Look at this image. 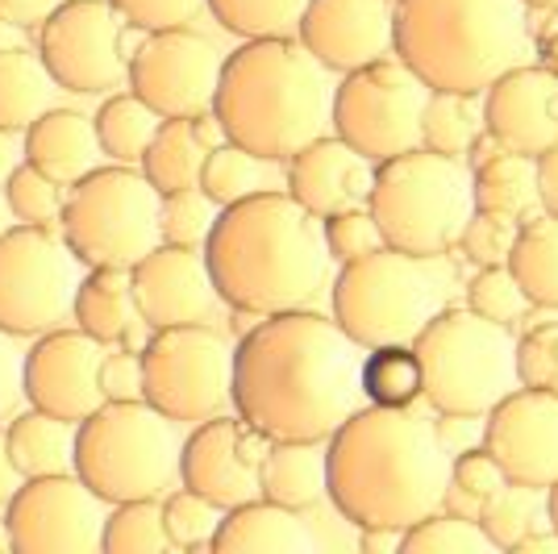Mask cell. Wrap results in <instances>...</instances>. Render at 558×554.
I'll return each instance as SVG.
<instances>
[{"mask_svg": "<svg viewBox=\"0 0 558 554\" xmlns=\"http://www.w3.org/2000/svg\"><path fill=\"white\" fill-rule=\"evenodd\" d=\"M363 354L333 317L283 309L233 347V413L271 442H326L363 400Z\"/></svg>", "mask_w": 558, "mask_h": 554, "instance_id": "6da1fadb", "label": "cell"}, {"mask_svg": "<svg viewBox=\"0 0 558 554\" xmlns=\"http://www.w3.org/2000/svg\"><path fill=\"white\" fill-rule=\"evenodd\" d=\"M450 459L438 421L363 405L326 438V496L359 530H409L446 505Z\"/></svg>", "mask_w": 558, "mask_h": 554, "instance_id": "7a4b0ae2", "label": "cell"}, {"mask_svg": "<svg viewBox=\"0 0 558 554\" xmlns=\"http://www.w3.org/2000/svg\"><path fill=\"white\" fill-rule=\"evenodd\" d=\"M205 258L217 297L255 317L304 309L326 288L333 263L322 217L288 192H255L221 208L205 238Z\"/></svg>", "mask_w": 558, "mask_h": 554, "instance_id": "3957f363", "label": "cell"}, {"mask_svg": "<svg viewBox=\"0 0 558 554\" xmlns=\"http://www.w3.org/2000/svg\"><path fill=\"white\" fill-rule=\"evenodd\" d=\"M333 71L301 38H251L226 55L213 113L226 138L267 162H288L333 125Z\"/></svg>", "mask_w": 558, "mask_h": 554, "instance_id": "277c9868", "label": "cell"}, {"mask_svg": "<svg viewBox=\"0 0 558 554\" xmlns=\"http://www.w3.org/2000/svg\"><path fill=\"white\" fill-rule=\"evenodd\" d=\"M392 55L434 93L480 96L530 55V4L392 0Z\"/></svg>", "mask_w": 558, "mask_h": 554, "instance_id": "5b68a950", "label": "cell"}, {"mask_svg": "<svg viewBox=\"0 0 558 554\" xmlns=\"http://www.w3.org/2000/svg\"><path fill=\"white\" fill-rule=\"evenodd\" d=\"M180 450L184 442L175 434V421L159 413L146 396L105 400L75 425L71 471L105 505L163 501L180 480Z\"/></svg>", "mask_w": 558, "mask_h": 554, "instance_id": "8992f818", "label": "cell"}, {"mask_svg": "<svg viewBox=\"0 0 558 554\" xmlns=\"http://www.w3.org/2000/svg\"><path fill=\"white\" fill-rule=\"evenodd\" d=\"M367 208L388 246L417 258H438L459 246L475 213L471 171L463 159L413 146L404 155L375 162Z\"/></svg>", "mask_w": 558, "mask_h": 554, "instance_id": "52a82bcc", "label": "cell"}, {"mask_svg": "<svg viewBox=\"0 0 558 554\" xmlns=\"http://www.w3.org/2000/svg\"><path fill=\"white\" fill-rule=\"evenodd\" d=\"M425 375V400L438 413L484 417L517 384L512 325L480 317L475 309H438L413 338Z\"/></svg>", "mask_w": 558, "mask_h": 554, "instance_id": "ba28073f", "label": "cell"}, {"mask_svg": "<svg viewBox=\"0 0 558 554\" xmlns=\"http://www.w3.org/2000/svg\"><path fill=\"white\" fill-rule=\"evenodd\" d=\"M159 201L163 192L134 162L96 167L71 184L59 230L88 267H134L163 242Z\"/></svg>", "mask_w": 558, "mask_h": 554, "instance_id": "9c48e42d", "label": "cell"}, {"mask_svg": "<svg viewBox=\"0 0 558 554\" xmlns=\"http://www.w3.org/2000/svg\"><path fill=\"white\" fill-rule=\"evenodd\" d=\"M329 304H333V322L363 350L413 342L442 309L438 284L425 272V258L396 246H379L363 258L342 263V272L333 276Z\"/></svg>", "mask_w": 558, "mask_h": 554, "instance_id": "30bf717a", "label": "cell"}, {"mask_svg": "<svg viewBox=\"0 0 558 554\" xmlns=\"http://www.w3.org/2000/svg\"><path fill=\"white\" fill-rule=\"evenodd\" d=\"M142 396L171 421H209L233 409V347L213 325L150 329Z\"/></svg>", "mask_w": 558, "mask_h": 554, "instance_id": "8fae6325", "label": "cell"}, {"mask_svg": "<svg viewBox=\"0 0 558 554\" xmlns=\"http://www.w3.org/2000/svg\"><path fill=\"white\" fill-rule=\"evenodd\" d=\"M429 84L396 55H384L367 68H354L333 88V125L329 134L354 146L363 159L384 162L421 146V113Z\"/></svg>", "mask_w": 558, "mask_h": 554, "instance_id": "7c38bea8", "label": "cell"}, {"mask_svg": "<svg viewBox=\"0 0 558 554\" xmlns=\"http://www.w3.org/2000/svg\"><path fill=\"white\" fill-rule=\"evenodd\" d=\"M80 254L50 226H13L0 233V325L38 338L71 317L80 288Z\"/></svg>", "mask_w": 558, "mask_h": 554, "instance_id": "4fadbf2b", "label": "cell"}, {"mask_svg": "<svg viewBox=\"0 0 558 554\" xmlns=\"http://www.w3.org/2000/svg\"><path fill=\"white\" fill-rule=\"evenodd\" d=\"M125 17L113 0H63L38 25V55L63 93L100 96L125 80Z\"/></svg>", "mask_w": 558, "mask_h": 554, "instance_id": "5bb4252c", "label": "cell"}, {"mask_svg": "<svg viewBox=\"0 0 558 554\" xmlns=\"http://www.w3.org/2000/svg\"><path fill=\"white\" fill-rule=\"evenodd\" d=\"M105 501L75 471L22 480L4 505L17 554H93L105 533Z\"/></svg>", "mask_w": 558, "mask_h": 554, "instance_id": "9a60e30c", "label": "cell"}, {"mask_svg": "<svg viewBox=\"0 0 558 554\" xmlns=\"http://www.w3.org/2000/svg\"><path fill=\"white\" fill-rule=\"evenodd\" d=\"M221 50L196 29H159L146 34L130 55V93L142 96L159 117H196L213 109L221 84Z\"/></svg>", "mask_w": 558, "mask_h": 554, "instance_id": "2e32d148", "label": "cell"}, {"mask_svg": "<svg viewBox=\"0 0 558 554\" xmlns=\"http://www.w3.org/2000/svg\"><path fill=\"white\" fill-rule=\"evenodd\" d=\"M271 438L242 417H209L196 421L180 450V484L209 496L213 505L238 508L263 496V459Z\"/></svg>", "mask_w": 558, "mask_h": 554, "instance_id": "e0dca14e", "label": "cell"}, {"mask_svg": "<svg viewBox=\"0 0 558 554\" xmlns=\"http://www.w3.org/2000/svg\"><path fill=\"white\" fill-rule=\"evenodd\" d=\"M480 442L505 467L509 484L546 492L558 480V393L512 388L484 413Z\"/></svg>", "mask_w": 558, "mask_h": 554, "instance_id": "ac0fdd59", "label": "cell"}, {"mask_svg": "<svg viewBox=\"0 0 558 554\" xmlns=\"http://www.w3.org/2000/svg\"><path fill=\"white\" fill-rule=\"evenodd\" d=\"M105 342L75 329H47L25 350V405L47 409L63 421H84L105 405L100 388V363Z\"/></svg>", "mask_w": 558, "mask_h": 554, "instance_id": "d6986e66", "label": "cell"}, {"mask_svg": "<svg viewBox=\"0 0 558 554\" xmlns=\"http://www.w3.org/2000/svg\"><path fill=\"white\" fill-rule=\"evenodd\" d=\"M130 279H134V301H138L142 322L150 329L209 322L213 304L221 301L213 288L205 246L159 242L146 258L130 267Z\"/></svg>", "mask_w": 558, "mask_h": 554, "instance_id": "ffe728a7", "label": "cell"}, {"mask_svg": "<svg viewBox=\"0 0 558 554\" xmlns=\"http://www.w3.org/2000/svg\"><path fill=\"white\" fill-rule=\"evenodd\" d=\"M484 134L500 150L537 159L558 142V75L546 68H512L484 88Z\"/></svg>", "mask_w": 558, "mask_h": 554, "instance_id": "44dd1931", "label": "cell"}, {"mask_svg": "<svg viewBox=\"0 0 558 554\" xmlns=\"http://www.w3.org/2000/svg\"><path fill=\"white\" fill-rule=\"evenodd\" d=\"M296 38L338 75L367 68L392 55V0H308Z\"/></svg>", "mask_w": 558, "mask_h": 554, "instance_id": "7402d4cb", "label": "cell"}, {"mask_svg": "<svg viewBox=\"0 0 558 554\" xmlns=\"http://www.w3.org/2000/svg\"><path fill=\"white\" fill-rule=\"evenodd\" d=\"M372 159H363L354 146L326 134V138L301 146L288 159V196L301 201L313 217H329L338 208L367 205L372 192Z\"/></svg>", "mask_w": 558, "mask_h": 554, "instance_id": "603a6c76", "label": "cell"}, {"mask_svg": "<svg viewBox=\"0 0 558 554\" xmlns=\"http://www.w3.org/2000/svg\"><path fill=\"white\" fill-rule=\"evenodd\" d=\"M317 533L301 521L296 508H283L267 496L221 513L209 551L217 554H313Z\"/></svg>", "mask_w": 558, "mask_h": 554, "instance_id": "cb8c5ba5", "label": "cell"}, {"mask_svg": "<svg viewBox=\"0 0 558 554\" xmlns=\"http://www.w3.org/2000/svg\"><path fill=\"white\" fill-rule=\"evenodd\" d=\"M71 317L84 334H93L96 342H105V347H146V338H142L146 322H142L138 301H134L130 267H93L75 288Z\"/></svg>", "mask_w": 558, "mask_h": 554, "instance_id": "d4e9b609", "label": "cell"}, {"mask_svg": "<svg viewBox=\"0 0 558 554\" xmlns=\"http://www.w3.org/2000/svg\"><path fill=\"white\" fill-rule=\"evenodd\" d=\"M22 150L25 162H34L38 171H47L50 180L63 188L96 171L100 155H105L93 117H84L80 109H47L22 134Z\"/></svg>", "mask_w": 558, "mask_h": 554, "instance_id": "484cf974", "label": "cell"}, {"mask_svg": "<svg viewBox=\"0 0 558 554\" xmlns=\"http://www.w3.org/2000/svg\"><path fill=\"white\" fill-rule=\"evenodd\" d=\"M471 188H475V208L525 217L537 205V167L530 155L500 150L496 142H475L471 146Z\"/></svg>", "mask_w": 558, "mask_h": 554, "instance_id": "4316f807", "label": "cell"}, {"mask_svg": "<svg viewBox=\"0 0 558 554\" xmlns=\"http://www.w3.org/2000/svg\"><path fill=\"white\" fill-rule=\"evenodd\" d=\"M4 438H9V455L13 467L22 471V480L34 475H59L71 471L75 462V421L47 413V409H17L4 421Z\"/></svg>", "mask_w": 558, "mask_h": 554, "instance_id": "83f0119b", "label": "cell"}, {"mask_svg": "<svg viewBox=\"0 0 558 554\" xmlns=\"http://www.w3.org/2000/svg\"><path fill=\"white\" fill-rule=\"evenodd\" d=\"M263 496L296 513L322 505L326 501V442H271L263 459Z\"/></svg>", "mask_w": 558, "mask_h": 554, "instance_id": "f1b7e54d", "label": "cell"}, {"mask_svg": "<svg viewBox=\"0 0 558 554\" xmlns=\"http://www.w3.org/2000/svg\"><path fill=\"white\" fill-rule=\"evenodd\" d=\"M54 93L63 88L54 84L43 55L25 47L0 50V130L25 134L47 109H54Z\"/></svg>", "mask_w": 558, "mask_h": 554, "instance_id": "f546056e", "label": "cell"}, {"mask_svg": "<svg viewBox=\"0 0 558 554\" xmlns=\"http://www.w3.org/2000/svg\"><path fill=\"white\" fill-rule=\"evenodd\" d=\"M509 272L517 276L525 301L537 309H558V217L537 213L521 217V230L512 242Z\"/></svg>", "mask_w": 558, "mask_h": 554, "instance_id": "4dcf8cb0", "label": "cell"}, {"mask_svg": "<svg viewBox=\"0 0 558 554\" xmlns=\"http://www.w3.org/2000/svg\"><path fill=\"white\" fill-rule=\"evenodd\" d=\"M205 159H209V146L196 138L192 117H163L159 134L142 155V176L159 192H180V188L201 184Z\"/></svg>", "mask_w": 558, "mask_h": 554, "instance_id": "1f68e13d", "label": "cell"}, {"mask_svg": "<svg viewBox=\"0 0 558 554\" xmlns=\"http://www.w3.org/2000/svg\"><path fill=\"white\" fill-rule=\"evenodd\" d=\"M425 396V375L413 342L372 347L363 354V400L384 409H413Z\"/></svg>", "mask_w": 558, "mask_h": 554, "instance_id": "d6a6232c", "label": "cell"}, {"mask_svg": "<svg viewBox=\"0 0 558 554\" xmlns=\"http://www.w3.org/2000/svg\"><path fill=\"white\" fill-rule=\"evenodd\" d=\"M96 138H100V150L113 162H142L150 138L159 134L163 117L155 113L142 96L134 93H117L100 105V113L93 117Z\"/></svg>", "mask_w": 558, "mask_h": 554, "instance_id": "836d02e7", "label": "cell"}, {"mask_svg": "<svg viewBox=\"0 0 558 554\" xmlns=\"http://www.w3.org/2000/svg\"><path fill=\"white\" fill-rule=\"evenodd\" d=\"M484 134V113L471 105V96L463 93H434L425 100V113H421V146L425 150H438L450 159H463L471 155V146Z\"/></svg>", "mask_w": 558, "mask_h": 554, "instance_id": "e575fe53", "label": "cell"}, {"mask_svg": "<svg viewBox=\"0 0 558 554\" xmlns=\"http://www.w3.org/2000/svg\"><path fill=\"white\" fill-rule=\"evenodd\" d=\"M400 551L404 554H492L496 542L480 526V517H466L454 508H438L429 517L400 530Z\"/></svg>", "mask_w": 558, "mask_h": 554, "instance_id": "d590c367", "label": "cell"}, {"mask_svg": "<svg viewBox=\"0 0 558 554\" xmlns=\"http://www.w3.org/2000/svg\"><path fill=\"white\" fill-rule=\"evenodd\" d=\"M205 9L221 22V29L251 43V38H296L308 0H205Z\"/></svg>", "mask_w": 558, "mask_h": 554, "instance_id": "8d00e7d4", "label": "cell"}, {"mask_svg": "<svg viewBox=\"0 0 558 554\" xmlns=\"http://www.w3.org/2000/svg\"><path fill=\"white\" fill-rule=\"evenodd\" d=\"M100 551L109 554H163L171 538L163 526V501H121L109 505Z\"/></svg>", "mask_w": 558, "mask_h": 554, "instance_id": "74e56055", "label": "cell"}, {"mask_svg": "<svg viewBox=\"0 0 558 554\" xmlns=\"http://www.w3.org/2000/svg\"><path fill=\"white\" fill-rule=\"evenodd\" d=\"M509 487L505 467L492 459V450H484V442L466 446L450 459V487H446V508L466 513V517H480L496 492Z\"/></svg>", "mask_w": 558, "mask_h": 554, "instance_id": "f35d334b", "label": "cell"}, {"mask_svg": "<svg viewBox=\"0 0 558 554\" xmlns=\"http://www.w3.org/2000/svg\"><path fill=\"white\" fill-rule=\"evenodd\" d=\"M263 162L258 155H251L246 146L238 142H221L213 146L209 159H205V171H201V188L217 208L238 205L246 196L263 192Z\"/></svg>", "mask_w": 558, "mask_h": 554, "instance_id": "ab89813d", "label": "cell"}, {"mask_svg": "<svg viewBox=\"0 0 558 554\" xmlns=\"http://www.w3.org/2000/svg\"><path fill=\"white\" fill-rule=\"evenodd\" d=\"M163 526L171 538V551H209L213 533L221 526V508L209 496L180 487L163 496Z\"/></svg>", "mask_w": 558, "mask_h": 554, "instance_id": "60d3db41", "label": "cell"}, {"mask_svg": "<svg viewBox=\"0 0 558 554\" xmlns=\"http://www.w3.org/2000/svg\"><path fill=\"white\" fill-rule=\"evenodd\" d=\"M4 201L22 226H50L63 217L68 192H63V184H54L47 171H38L34 162H17L13 176L4 180Z\"/></svg>", "mask_w": 558, "mask_h": 554, "instance_id": "b9f144b4", "label": "cell"}, {"mask_svg": "<svg viewBox=\"0 0 558 554\" xmlns=\"http://www.w3.org/2000/svg\"><path fill=\"white\" fill-rule=\"evenodd\" d=\"M221 208L205 196V188H180V192H163L159 201V233L171 246H205L213 221Z\"/></svg>", "mask_w": 558, "mask_h": 554, "instance_id": "7bdbcfd3", "label": "cell"}, {"mask_svg": "<svg viewBox=\"0 0 558 554\" xmlns=\"http://www.w3.org/2000/svg\"><path fill=\"white\" fill-rule=\"evenodd\" d=\"M466 309H475L480 317H492V322L517 325L525 317L530 301L509 272V263H492V267H480L466 284Z\"/></svg>", "mask_w": 558, "mask_h": 554, "instance_id": "ee69618b", "label": "cell"}, {"mask_svg": "<svg viewBox=\"0 0 558 554\" xmlns=\"http://www.w3.org/2000/svg\"><path fill=\"white\" fill-rule=\"evenodd\" d=\"M322 233H326L329 258H338V263H350V258H363V254L388 246L367 205H350L322 217Z\"/></svg>", "mask_w": 558, "mask_h": 554, "instance_id": "f6af8a7d", "label": "cell"}, {"mask_svg": "<svg viewBox=\"0 0 558 554\" xmlns=\"http://www.w3.org/2000/svg\"><path fill=\"white\" fill-rule=\"evenodd\" d=\"M517 230H521V217L492 213V208H475V213H471V221H466L463 238H459V246H463V254L475 263V267L509 263Z\"/></svg>", "mask_w": 558, "mask_h": 554, "instance_id": "bcb514c9", "label": "cell"}, {"mask_svg": "<svg viewBox=\"0 0 558 554\" xmlns=\"http://www.w3.org/2000/svg\"><path fill=\"white\" fill-rule=\"evenodd\" d=\"M530 492H534V487L509 484L505 492H496L488 505H484L480 526L488 530V538L496 546H509L512 551V546L537 526V508H534V501H530Z\"/></svg>", "mask_w": 558, "mask_h": 554, "instance_id": "7dc6e473", "label": "cell"}, {"mask_svg": "<svg viewBox=\"0 0 558 554\" xmlns=\"http://www.w3.org/2000/svg\"><path fill=\"white\" fill-rule=\"evenodd\" d=\"M555 338L558 325H537L517 338V384L521 388H550V380L558 375Z\"/></svg>", "mask_w": 558, "mask_h": 554, "instance_id": "c3c4849f", "label": "cell"}, {"mask_svg": "<svg viewBox=\"0 0 558 554\" xmlns=\"http://www.w3.org/2000/svg\"><path fill=\"white\" fill-rule=\"evenodd\" d=\"M113 9L130 25H138L142 34H159V29H180L196 22L205 0H113Z\"/></svg>", "mask_w": 558, "mask_h": 554, "instance_id": "681fc988", "label": "cell"}, {"mask_svg": "<svg viewBox=\"0 0 558 554\" xmlns=\"http://www.w3.org/2000/svg\"><path fill=\"white\" fill-rule=\"evenodd\" d=\"M25 400V350L17 347V334L0 325V425L22 409Z\"/></svg>", "mask_w": 558, "mask_h": 554, "instance_id": "f907efd6", "label": "cell"}, {"mask_svg": "<svg viewBox=\"0 0 558 554\" xmlns=\"http://www.w3.org/2000/svg\"><path fill=\"white\" fill-rule=\"evenodd\" d=\"M100 388H105V400H130V396H142V350H130V347L105 350Z\"/></svg>", "mask_w": 558, "mask_h": 554, "instance_id": "816d5d0a", "label": "cell"}, {"mask_svg": "<svg viewBox=\"0 0 558 554\" xmlns=\"http://www.w3.org/2000/svg\"><path fill=\"white\" fill-rule=\"evenodd\" d=\"M63 0H0V17L13 22L17 29H38Z\"/></svg>", "mask_w": 558, "mask_h": 554, "instance_id": "f5cc1de1", "label": "cell"}, {"mask_svg": "<svg viewBox=\"0 0 558 554\" xmlns=\"http://www.w3.org/2000/svg\"><path fill=\"white\" fill-rule=\"evenodd\" d=\"M534 167H537V205H542V213H555L558 217V142L537 155Z\"/></svg>", "mask_w": 558, "mask_h": 554, "instance_id": "db71d44e", "label": "cell"}, {"mask_svg": "<svg viewBox=\"0 0 558 554\" xmlns=\"http://www.w3.org/2000/svg\"><path fill=\"white\" fill-rule=\"evenodd\" d=\"M22 487V471L13 467V455H9V438H4V425H0V508L13 501V492Z\"/></svg>", "mask_w": 558, "mask_h": 554, "instance_id": "11a10c76", "label": "cell"}, {"mask_svg": "<svg viewBox=\"0 0 558 554\" xmlns=\"http://www.w3.org/2000/svg\"><path fill=\"white\" fill-rule=\"evenodd\" d=\"M25 162V150H22V134H13V130H0V188L4 180L13 176V167Z\"/></svg>", "mask_w": 558, "mask_h": 554, "instance_id": "9f6ffc18", "label": "cell"}, {"mask_svg": "<svg viewBox=\"0 0 558 554\" xmlns=\"http://www.w3.org/2000/svg\"><path fill=\"white\" fill-rule=\"evenodd\" d=\"M359 546H363L367 554L400 551V530H379V526H367V530H359Z\"/></svg>", "mask_w": 558, "mask_h": 554, "instance_id": "6f0895ef", "label": "cell"}, {"mask_svg": "<svg viewBox=\"0 0 558 554\" xmlns=\"http://www.w3.org/2000/svg\"><path fill=\"white\" fill-rule=\"evenodd\" d=\"M192 130H196V138L205 142V146H221V142H230L226 138V125H221V117L213 113V109H205V113H196L192 117Z\"/></svg>", "mask_w": 558, "mask_h": 554, "instance_id": "680465c9", "label": "cell"}, {"mask_svg": "<svg viewBox=\"0 0 558 554\" xmlns=\"http://www.w3.org/2000/svg\"><path fill=\"white\" fill-rule=\"evenodd\" d=\"M512 551H521V554H558V530L550 526V533H542L534 526V530H530L521 542H517V546H512Z\"/></svg>", "mask_w": 558, "mask_h": 554, "instance_id": "91938a15", "label": "cell"}, {"mask_svg": "<svg viewBox=\"0 0 558 554\" xmlns=\"http://www.w3.org/2000/svg\"><path fill=\"white\" fill-rule=\"evenodd\" d=\"M542 68L555 71V75H558V34L542 38Z\"/></svg>", "mask_w": 558, "mask_h": 554, "instance_id": "94428289", "label": "cell"}, {"mask_svg": "<svg viewBox=\"0 0 558 554\" xmlns=\"http://www.w3.org/2000/svg\"><path fill=\"white\" fill-rule=\"evenodd\" d=\"M13 47H22V43H17V25L0 17V50H13Z\"/></svg>", "mask_w": 558, "mask_h": 554, "instance_id": "6125c7cd", "label": "cell"}, {"mask_svg": "<svg viewBox=\"0 0 558 554\" xmlns=\"http://www.w3.org/2000/svg\"><path fill=\"white\" fill-rule=\"evenodd\" d=\"M546 521L558 530V480L550 487H546Z\"/></svg>", "mask_w": 558, "mask_h": 554, "instance_id": "be15d7a7", "label": "cell"}, {"mask_svg": "<svg viewBox=\"0 0 558 554\" xmlns=\"http://www.w3.org/2000/svg\"><path fill=\"white\" fill-rule=\"evenodd\" d=\"M13 221H17V217H13V208H9V201H4V188H0V233L13 230Z\"/></svg>", "mask_w": 558, "mask_h": 554, "instance_id": "e7e4bbea", "label": "cell"}, {"mask_svg": "<svg viewBox=\"0 0 558 554\" xmlns=\"http://www.w3.org/2000/svg\"><path fill=\"white\" fill-rule=\"evenodd\" d=\"M13 551V533H9V521L0 517V554H9Z\"/></svg>", "mask_w": 558, "mask_h": 554, "instance_id": "03108f58", "label": "cell"}, {"mask_svg": "<svg viewBox=\"0 0 558 554\" xmlns=\"http://www.w3.org/2000/svg\"><path fill=\"white\" fill-rule=\"evenodd\" d=\"M525 4H534V9H558V0H525Z\"/></svg>", "mask_w": 558, "mask_h": 554, "instance_id": "003e7915", "label": "cell"}]
</instances>
